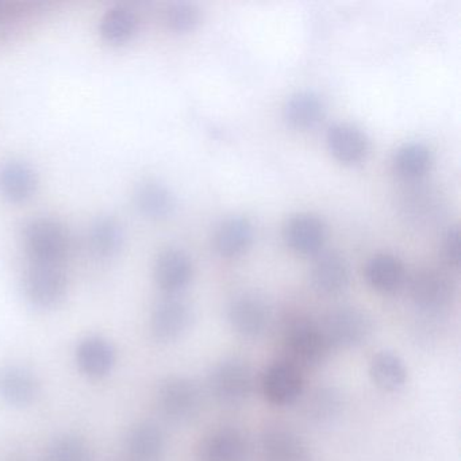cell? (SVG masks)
Wrapping results in <instances>:
<instances>
[{"mask_svg": "<svg viewBox=\"0 0 461 461\" xmlns=\"http://www.w3.org/2000/svg\"><path fill=\"white\" fill-rule=\"evenodd\" d=\"M331 349H352L361 347L374 333V320L366 310L355 306H339L326 312L320 323Z\"/></svg>", "mask_w": 461, "mask_h": 461, "instance_id": "277c9868", "label": "cell"}, {"mask_svg": "<svg viewBox=\"0 0 461 461\" xmlns=\"http://www.w3.org/2000/svg\"><path fill=\"white\" fill-rule=\"evenodd\" d=\"M0 14H2V5H0Z\"/></svg>", "mask_w": 461, "mask_h": 461, "instance_id": "d6a6232c", "label": "cell"}, {"mask_svg": "<svg viewBox=\"0 0 461 461\" xmlns=\"http://www.w3.org/2000/svg\"><path fill=\"white\" fill-rule=\"evenodd\" d=\"M302 369L287 360L275 361L264 371L261 390L264 398L275 406H290L303 393Z\"/></svg>", "mask_w": 461, "mask_h": 461, "instance_id": "8fae6325", "label": "cell"}, {"mask_svg": "<svg viewBox=\"0 0 461 461\" xmlns=\"http://www.w3.org/2000/svg\"><path fill=\"white\" fill-rule=\"evenodd\" d=\"M134 203L141 214L150 220H166L174 212V193L158 180H145L134 190Z\"/></svg>", "mask_w": 461, "mask_h": 461, "instance_id": "cb8c5ba5", "label": "cell"}, {"mask_svg": "<svg viewBox=\"0 0 461 461\" xmlns=\"http://www.w3.org/2000/svg\"><path fill=\"white\" fill-rule=\"evenodd\" d=\"M410 298L425 315L447 312L456 298V285L447 272L437 268L418 269L409 285Z\"/></svg>", "mask_w": 461, "mask_h": 461, "instance_id": "8992f818", "label": "cell"}, {"mask_svg": "<svg viewBox=\"0 0 461 461\" xmlns=\"http://www.w3.org/2000/svg\"><path fill=\"white\" fill-rule=\"evenodd\" d=\"M153 275L166 295H180L193 282V258L180 248H166L156 258Z\"/></svg>", "mask_w": 461, "mask_h": 461, "instance_id": "7c38bea8", "label": "cell"}, {"mask_svg": "<svg viewBox=\"0 0 461 461\" xmlns=\"http://www.w3.org/2000/svg\"><path fill=\"white\" fill-rule=\"evenodd\" d=\"M441 256L447 266L453 268L460 266V230L457 225L449 226L442 234Z\"/></svg>", "mask_w": 461, "mask_h": 461, "instance_id": "1f68e13d", "label": "cell"}, {"mask_svg": "<svg viewBox=\"0 0 461 461\" xmlns=\"http://www.w3.org/2000/svg\"><path fill=\"white\" fill-rule=\"evenodd\" d=\"M226 317L237 334L245 339H258L271 326L272 307L260 294L245 291L230 299Z\"/></svg>", "mask_w": 461, "mask_h": 461, "instance_id": "ba28073f", "label": "cell"}, {"mask_svg": "<svg viewBox=\"0 0 461 461\" xmlns=\"http://www.w3.org/2000/svg\"><path fill=\"white\" fill-rule=\"evenodd\" d=\"M255 241V226L245 215H230L215 226L212 248L223 258H237L248 252Z\"/></svg>", "mask_w": 461, "mask_h": 461, "instance_id": "9a60e30c", "label": "cell"}, {"mask_svg": "<svg viewBox=\"0 0 461 461\" xmlns=\"http://www.w3.org/2000/svg\"><path fill=\"white\" fill-rule=\"evenodd\" d=\"M372 383L385 393H396L406 384L409 371L403 358L391 350H380L369 361Z\"/></svg>", "mask_w": 461, "mask_h": 461, "instance_id": "d4e9b609", "label": "cell"}, {"mask_svg": "<svg viewBox=\"0 0 461 461\" xmlns=\"http://www.w3.org/2000/svg\"><path fill=\"white\" fill-rule=\"evenodd\" d=\"M195 320L193 304L182 295H166L153 307L150 330L158 341L169 344L182 339Z\"/></svg>", "mask_w": 461, "mask_h": 461, "instance_id": "9c48e42d", "label": "cell"}, {"mask_svg": "<svg viewBox=\"0 0 461 461\" xmlns=\"http://www.w3.org/2000/svg\"><path fill=\"white\" fill-rule=\"evenodd\" d=\"M248 444L239 429L221 428L203 437L196 450L198 461H247Z\"/></svg>", "mask_w": 461, "mask_h": 461, "instance_id": "e0dca14e", "label": "cell"}, {"mask_svg": "<svg viewBox=\"0 0 461 461\" xmlns=\"http://www.w3.org/2000/svg\"><path fill=\"white\" fill-rule=\"evenodd\" d=\"M433 161L429 145L420 141L404 142L393 152V169L402 179L415 182L430 171Z\"/></svg>", "mask_w": 461, "mask_h": 461, "instance_id": "484cf974", "label": "cell"}, {"mask_svg": "<svg viewBox=\"0 0 461 461\" xmlns=\"http://www.w3.org/2000/svg\"><path fill=\"white\" fill-rule=\"evenodd\" d=\"M87 442L77 434H63L50 442L45 452V461H88Z\"/></svg>", "mask_w": 461, "mask_h": 461, "instance_id": "f546056e", "label": "cell"}, {"mask_svg": "<svg viewBox=\"0 0 461 461\" xmlns=\"http://www.w3.org/2000/svg\"><path fill=\"white\" fill-rule=\"evenodd\" d=\"M23 237L31 263L61 266L71 249L68 229L58 218H33L26 223Z\"/></svg>", "mask_w": 461, "mask_h": 461, "instance_id": "6da1fadb", "label": "cell"}, {"mask_svg": "<svg viewBox=\"0 0 461 461\" xmlns=\"http://www.w3.org/2000/svg\"><path fill=\"white\" fill-rule=\"evenodd\" d=\"M77 366L90 379H104L112 374L117 360L114 345L102 336L85 337L75 350Z\"/></svg>", "mask_w": 461, "mask_h": 461, "instance_id": "2e32d148", "label": "cell"}, {"mask_svg": "<svg viewBox=\"0 0 461 461\" xmlns=\"http://www.w3.org/2000/svg\"><path fill=\"white\" fill-rule=\"evenodd\" d=\"M40 382L36 375L23 366L0 368V399L9 406L26 407L37 401Z\"/></svg>", "mask_w": 461, "mask_h": 461, "instance_id": "d6986e66", "label": "cell"}, {"mask_svg": "<svg viewBox=\"0 0 461 461\" xmlns=\"http://www.w3.org/2000/svg\"><path fill=\"white\" fill-rule=\"evenodd\" d=\"M88 244L91 252L101 258H112L122 250L125 230L120 221L113 217H98L90 226Z\"/></svg>", "mask_w": 461, "mask_h": 461, "instance_id": "4316f807", "label": "cell"}, {"mask_svg": "<svg viewBox=\"0 0 461 461\" xmlns=\"http://www.w3.org/2000/svg\"><path fill=\"white\" fill-rule=\"evenodd\" d=\"M166 447L163 429L150 420L137 423L126 436V452L131 461H161Z\"/></svg>", "mask_w": 461, "mask_h": 461, "instance_id": "44dd1931", "label": "cell"}, {"mask_svg": "<svg viewBox=\"0 0 461 461\" xmlns=\"http://www.w3.org/2000/svg\"><path fill=\"white\" fill-rule=\"evenodd\" d=\"M344 401L336 388H318L306 404L307 417L318 423L330 422L342 411Z\"/></svg>", "mask_w": 461, "mask_h": 461, "instance_id": "f1b7e54d", "label": "cell"}, {"mask_svg": "<svg viewBox=\"0 0 461 461\" xmlns=\"http://www.w3.org/2000/svg\"><path fill=\"white\" fill-rule=\"evenodd\" d=\"M329 152L339 163L355 166L366 160L371 149L368 134L355 123L334 122L326 131Z\"/></svg>", "mask_w": 461, "mask_h": 461, "instance_id": "4fadbf2b", "label": "cell"}, {"mask_svg": "<svg viewBox=\"0 0 461 461\" xmlns=\"http://www.w3.org/2000/svg\"><path fill=\"white\" fill-rule=\"evenodd\" d=\"M283 348L285 360L301 369L317 368L331 352L320 323L307 318H296L285 328Z\"/></svg>", "mask_w": 461, "mask_h": 461, "instance_id": "7a4b0ae2", "label": "cell"}, {"mask_svg": "<svg viewBox=\"0 0 461 461\" xmlns=\"http://www.w3.org/2000/svg\"><path fill=\"white\" fill-rule=\"evenodd\" d=\"M68 276L63 267L56 264L31 263L23 279L26 301L39 310L60 306L68 294Z\"/></svg>", "mask_w": 461, "mask_h": 461, "instance_id": "5b68a950", "label": "cell"}, {"mask_svg": "<svg viewBox=\"0 0 461 461\" xmlns=\"http://www.w3.org/2000/svg\"><path fill=\"white\" fill-rule=\"evenodd\" d=\"M264 461H310L309 447L301 436L283 426H269L260 437Z\"/></svg>", "mask_w": 461, "mask_h": 461, "instance_id": "ac0fdd59", "label": "cell"}, {"mask_svg": "<svg viewBox=\"0 0 461 461\" xmlns=\"http://www.w3.org/2000/svg\"><path fill=\"white\" fill-rule=\"evenodd\" d=\"M325 114V102L315 91H298L293 94L283 106L285 122L299 131H309L320 125Z\"/></svg>", "mask_w": 461, "mask_h": 461, "instance_id": "603a6c76", "label": "cell"}, {"mask_svg": "<svg viewBox=\"0 0 461 461\" xmlns=\"http://www.w3.org/2000/svg\"><path fill=\"white\" fill-rule=\"evenodd\" d=\"M140 21L131 7L117 5L110 7L99 23V33L112 45H123L134 39Z\"/></svg>", "mask_w": 461, "mask_h": 461, "instance_id": "83f0119b", "label": "cell"}, {"mask_svg": "<svg viewBox=\"0 0 461 461\" xmlns=\"http://www.w3.org/2000/svg\"><path fill=\"white\" fill-rule=\"evenodd\" d=\"M210 395L223 406L244 404L255 390V375L249 364L240 358H225L210 369Z\"/></svg>", "mask_w": 461, "mask_h": 461, "instance_id": "3957f363", "label": "cell"}, {"mask_svg": "<svg viewBox=\"0 0 461 461\" xmlns=\"http://www.w3.org/2000/svg\"><path fill=\"white\" fill-rule=\"evenodd\" d=\"M164 21L169 31L188 33L201 23V10L193 2H174L167 7Z\"/></svg>", "mask_w": 461, "mask_h": 461, "instance_id": "4dcf8cb0", "label": "cell"}, {"mask_svg": "<svg viewBox=\"0 0 461 461\" xmlns=\"http://www.w3.org/2000/svg\"><path fill=\"white\" fill-rule=\"evenodd\" d=\"M283 240L294 252L302 256H317L328 239V225L314 212H296L283 225Z\"/></svg>", "mask_w": 461, "mask_h": 461, "instance_id": "30bf717a", "label": "cell"}, {"mask_svg": "<svg viewBox=\"0 0 461 461\" xmlns=\"http://www.w3.org/2000/svg\"><path fill=\"white\" fill-rule=\"evenodd\" d=\"M158 404L161 414L175 423L195 420L203 406L201 387L190 377L169 376L158 390Z\"/></svg>", "mask_w": 461, "mask_h": 461, "instance_id": "52a82bcc", "label": "cell"}, {"mask_svg": "<svg viewBox=\"0 0 461 461\" xmlns=\"http://www.w3.org/2000/svg\"><path fill=\"white\" fill-rule=\"evenodd\" d=\"M39 174L23 160H9L0 164V195L12 203H23L36 194Z\"/></svg>", "mask_w": 461, "mask_h": 461, "instance_id": "ffe728a7", "label": "cell"}, {"mask_svg": "<svg viewBox=\"0 0 461 461\" xmlns=\"http://www.w3.org/2000/svg\"><path fill=\"white\" fill-rule=\"evenodd\" d=\"M310 283L323 296H339L350 285V267L347 258L339 253H318L310 268Z\"/></svg>", "mask_w": 461, "mask_h": 461, "instance_id": "5bb4252c", "label": "cell"}, {"mask_svg": "<svg viewBox=\"0 0 461 461\" xmlns=\"http://www.w3.org/2000/svg\"><path fill=\"white\" fill-rule=\"evenodd\" d=\"M364 277L372 290L382 294H393L406 280V268L398 256L377 253L366 261Z\"/></svg>", "mask_w": 461, "mask_h": 461, "instance_id": "7402d4cb", "label": "cell"}]
</instances>
